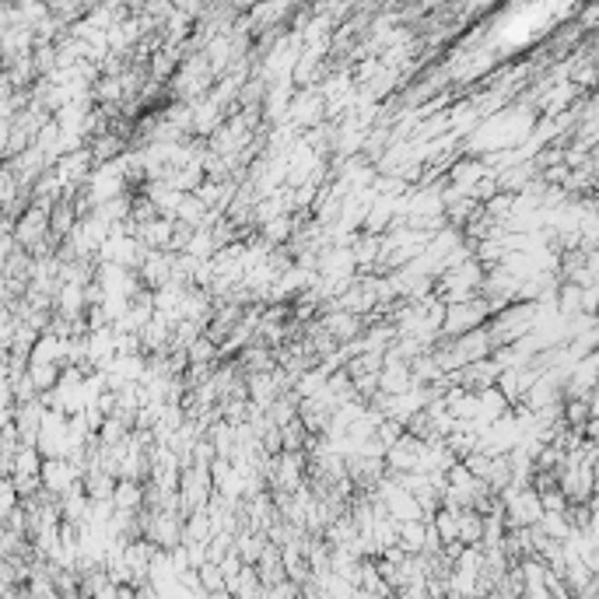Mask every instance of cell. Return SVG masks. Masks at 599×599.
Instances as JSON below:
<instances>
[{"label":"cell","instance_id":"2","mask_svg":"<svg viewBox=\"0 0 599 599\" xmlns=\"http://www.w3.org/2000/svg\"><path fill=\"white\" fill-rule=\"evenodd\" d=\"M196 582H200L204 593H225V578H221L215 561H207L204 568H196Z\"/></svg>","mask_w":599,"mask_h":599},{"label":"cell","instance_id":"1","mask_svg":"<svg viewBox=\"0 0 599 599\" xmlns=\"http://www.w3.org/2000/svg\"><path fill=\"white\" fill-rule=\"evenodd\" d=\"M46 225H49V211H46V207H32V211L22 217V228H18L15 235H18V242L39 245V235L46 232Z\"/></svg>","mask_w":599,"mask_h":599},{"label":"cell","instance_id":"3","mask_svg":"<svg viewBox=\"0 0 599 599\" xmlns=\"http://www.w3.org/2000/svg\"><path fill=\"white\" fill-rule=\"evenodd\" d=\"M351 599H379V596H372V593H364V589H354V596Z\"/></svg>","mask_w":599,"mask_h":599}]
</instances>
